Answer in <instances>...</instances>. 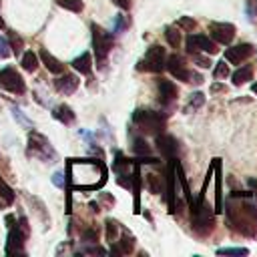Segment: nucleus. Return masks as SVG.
I'll return each mask as SVG.
<instances>
[{
    "label": "nucleus",
    "mask_w": 257,
    "mask_h": 257,
    "mask_svg": "<svg viewBox=\"0 0 257 257\" xmlns=\"http://www.w3.org/2000/svg\"><path fill=\"white\" fill-rule=\"evenodd\" d=\"M213 167H215V171H217V191H215V195H217V213H221L223 211V191H221V167H219V159H215V163H213Z\"/></svg>",
    "instance_id": "a878e982"
},
{
    "label": "nucleus",
    "mask_w": 257,
    "mask_h": 257,
    "mask_svg": "<svg viewBox=\"0 0 257 257\" xmlns=\"http://www.w3.org/2000/svg\"><path fill=\"white\" fill-rule=\"evenodd\" d=\"M253 52H255L253 44H249V42H241V44L231 46V48L225 50V60L231 62V64H241V62L247 60Z\"/></svg>",
    "instance_id": "9b49d317"
},
{
    "label": "nucleus",
    "mask_w": 257,
    "mask_h": 257,
    "mask_svg": "<svg viewBox=\"0 0 257 257\" xmlns=\"http://www.w3.org/2000/svg\"><path fill=\"white\" fill-rule=\"evenodd\" d=\"M233 84L235 86H241L243 82H247V80H251L253 78V66L251 64H243L241 68H237L235 72H233Z\"/></svg>",
    "instance_id": "aec40b11"
},
{
    "label": "nucleus",
    "mask_w": 257,
    "mask_h": 257,
    "mask_svg": "<svg viewBox=\"0 0 257 257\" xmlns=\"http://www.w3.org/2000/svg\"><path fill=\"white\" fill-rule=\"evenodd\" d=\"M106 239L112 243L114 239H116V233H118V223L116 221H112V219H106Z\"/></svg>",
    "instance_id": "2f4dec72"
},
{
    "label": "nucleus",
    "mask_w": 257,
    "mask_h": 257,
    "mask_svg": "<svg viewBox=\"0 0 257 257\" xmlns=\"http://www.w3.org/2000/svg\"><path fill=\"white\" fill-rule=\"evenodd\" d=\"M52 116H54L56 120L64 122V124H70V122L74 120V112H72V108H70L68 104H58V106L52 110Z\"/></svg>",
    "instance_id": "412c9836"
},
{
    "label": "nucleus",
    "mask_w": 257,
    "mask_h": 257,
    "mask_svg": "<svg viewBox=\"0 0 257 257\" xmlns=\"http://www.w3.org/2000/svg\"><path fill=\"white\" fill-rule=\"evenodd\" d=\"M189 54L193 56V60H195V62H197L201 68H209V66L213 64V62L209 60V56H203L201 52H189Z\"/></svg>",
    "instance_id": "72a5a7b5"
},
{
    "label": "nucleus",
    "mask_w": 257,
    "mask_h": 257,
    "mask_svg": "<svg viewBox=\"0 0 257 257\" xmlns=\"http://www.w3.org/2000/svg\"><path fill=\"white\" fill-rule=\"evenodd\" d=\"M90 30H92V46H94V54H96V64L102 68L106 62V56L112 48V36L106 30H102L98 24H92Z\"/></svg>",
    "instance_id": "39448f33"
},
{
    "label": "nucleus",
    "mask_w": 257,
    "mask_h": 257,
    "mask_svg": "<svg viewBox=\"0 0 257 257\" xmlns=\"http://www.w3.org/2000/svg\"><path fill=\"white\" fill-rule=\"evenodd\" d=\"M0 28H4V20H2V16H0Z\"/></svg>",
    "instance_id": "c03bdc74"
},
{
    "label": "nucleus",
    "mask_w": 257,
    "mask_h": 257,
    "mask_svg": "<svg viewBox=\"0 0 257 257\" xmlns=\"http://www.w3.org/2000/svg\"><path fill=\"white\" fill-rule=\"evenodd\" d=\"M131 26V18L128 16H116V22H114V32H122L124 28H128Z\"/></svg>",
    "instance_id": "f704fd0d"
},
{
    "label": "nucleus",
    "mask_w": 257,
    "mask_h": 257,
    "mask_svg": "<svg viewBox=\"0 0 257 257\" xmlns=\"http://www.w3.org/2000/svg\"><path fill=\"white\" fill-rule=\"evenodd\" d=\"M133 151L141 157V155H149L151 153V147L147 145V141L145 139H141V137H137L135 141H133Z\"/></svg>",
    "instance_id": "cd10ccee"
},
{
    "label": "nucleus",
    "mask_w": 257,
    "mask_h": 257,
    "mask_svg": "<svg viewBox=\"0 0 257 257\" xmlns=\"http://www.w3.org/2000/svg\"><path fill=\"white\" fill-rule=\"evenodd\" d=\"M209 34L217 44H229L235 38V26L229 22H209Z\"/></svg>",
    "instance_id": "1a4fd4ad"
},
{
    "label": "nucleus",
    "mask_w": 257,
    "mask_h": 257,
    "mask_svg": "<svg viewBox=\"0 0 257 257\" xmlns=\"http://www.w3.org/2000/svg\"><path fill=\"white\" fill-rule=\"evenodd\" d=\"M12 201H14V191L0 179V207L4 209L8 205H12Z\"/></svg>",
    "instance_id": "393cba45"
},
{
    "label": "nucleus",
    "mask_w": 257,
    "mask_h": 257,
    "mask_svg": "<svg viewBox=\"0 0 257 257\" xmlns=\"http://www.w3.org/2000/svg\"><path fill=\"white\" fill-rule=\"evenodd\" d=\"M56 4H60L62 8H66V10H70V12H80V10L84 8L82 0H56Z\"/></svg>",
    "instance_id": "c85d7f7f"
},
{
    "label": "nucleus",
    "mask_w": 257,
    "mask_h": 257,
    "mask_svg": "<svg viewBox=\"0 0 257 257\" xmlns=\"http://www.w3.org/2000/svg\"><path fill=\"white\" fill-rule=\"evenodd\" d=\"M213 76H215V78H227V76H229V66H227L225 58H223V60H219V62L215 64Z\"/></svg>",
    "instance_id": "c756f323"
},
{
    "label": "nucleus",
    "mask_w": 257,
    "mask_h": 257,
    "mask_svg": "<svg viewBox=\"0 0 257 257\" xmlns=\"http://www.w3.org/2000/svg\"><path fill=\"white\" fill-rule=\"evenodd\" d=\"M165 38H167V42H169L173 48H179V46H181V34H179V30H177L175 26H167V28H165Z\"/></svg>",
    "instance_id": "bb28decb"
},
{
    "label": "nucleus",
    "mask_w": 257,
    "mask_h": 257,
    "mask_svg": "<svg viewBox=\"0 0 257 257\" xmlns=\"http://www.w3.org/2000/svg\"><path fill=\"white\" fill-rule=\"evenodd\" d=\"M28 155L38 157V159L44 161V163H52V161L56 159V153H54V149L50 147L48 139H46L44 135L36 133V131H30V135H28Z\"/></svg>",
    "instance_id": "20e7f679"
},
{
    "label": "nucleus",
    "mask_w": 257,
    "mask_h": 257,
    "mask_svg": "<svg viewBox=\"0 0 257 257\" xmlns=\"http://www.w3.org/2000/svg\"><path fill=\"white\" fill-rule=\"evenodd\" d=\"M120 10H128L131 8V0H112Z\"/></svg>",
    "instance_id": "79ce46f5"
},
{
    "label": "nucleus",
    "mask_w": 257,
    "mask_h": 257,
    "mask_svg": "<svg viewBox=\"0 0 257 257\" xmlns=\"http://www.w3.org/2000/svg\"><path fill=\"white\" fill-rule=\"evenodd\" d=\"M187 52L215 54V52H219V48H217V42L205 34H189L187 36Z\"/></svg>",
    "instance_id": "6e6552de"
},
{
    "label": "nucleus",
    "mask_w": 257,
    "mask_h": 257,
    "mask_svg": "<svg viewBox=\"0 0 257 257\" xmlns=\"http://www.w3.org/2000/svg\"><path fill=\"white\" fill-rule=\"evenodd\" d=\"M54 88L62 94H72L78 88V78L74 74H62V76L54 78Z\"/></svg>",
    "instance_id": "f3484780"
},
{
    "label": "nucleus",
    "mask_w": 257,
    "mask_h": 257,
    "mask_svg": "<svg viewBox=\"0 0 257 257\" xmlns=\"http://www.w3.org/2000/svg\"><path fill=\"white\" fill-rule=\"evenodd\" d=\"M251 90H253V92L257 94V82H253V86H251Z\"/></svg>",
    "instance_id": "37998d69"
},
{
    "label": "nucleus",
    "mask_w": 257,
    "mask_h": 257,
    "mask_svg": "<svg viewBox=\"0 0 257 257\" xmlns=\"http://www.w3.org/2000/svg\"><path fill=\"white\" fill-rule=\"evenodd\" d=\"M20 64H22V68H24L26 72H34V70H36V66H38V58H36V54H34V52L26 50V52L22 54V58H20Z\"/></svg>",
    "instance_id": "b1692460"
},
{
    "label": "nucleus",
    "mask_w": 257,
    "mask_h": 257,
    "mask_svg": "<svg viewBox=\"0 0 257 257\" xmlns=\"http://www.w3.org/2000/svg\"><path fill=\"white\" fill-rule=\"evenodd\" d=\"M0 86L8 92H14V94H24V90H26V84H24L22 76L12 66H6V68L0 70Z\"/></svg>",
    "instance_id": "0eeeda50"
},
{
    "label": "nucleus",
    "mask_w": 257,
    "mask_h": 257,
    "mask_svg": "<svg viewBox=\"0 0 257 257\" xmlns=\"http://www.w3.org/2000/svg\"><path fill=\"white\" fill-rule=\"evenodd\" d=\"M145 185H147L149 193H153V195L163 193V183H161V177H159V175H155V173L145 175Z\"/></svg>",
    "instance_id": "4be33fe9"
},
{
    "label": "nucleus",
    "mask_w": 257,
    "mask_h": 257,
    "mask_svg": "<svg viewBox=\"0 0 257 257\" xmlns=\"http://www.w3.org/2000/svg\"><path fill=\"white\" fill-rule=\"evenodd\" d=\"M82 241H86V243H96V241H98L96 229H86V231L82 233Z\"/></svg>",
    "instance_id": "e433bc0d"
},
{
    "label": "nucleus",
    "mask_w": 257,
    "mask_h": 257,
    "mask_svg": "<svg viewBox=\"0 0 257 257\" xmlns=\"http://www.w3.org/2000/svg\"><path fill=\"white\" fill-rule=\"evenodd\" d=\"M78 253H92V255H104L106 251H104V249H100V247H84V249H80Z\"/></svg>",
    "instance_id": "ea45409f"
},
{
    "label": "nucleus",
    "mask_w": 257,
    "mask_h": 257,
    "mask_svg": "<svg viewBox=\"0 0 257 257\" xmlns=\"http://www.w3.org/2000/svg\"><path fill=\"white\" fill-rule=\"evenodd\" d=\"M203 104H205V94L203 92H193V94H189V100L185 104V112H193V110L201 108Z\"/></svg>",
    "instance_id": "5701e85b"
},
{
    "label": "nucleus",
    "mask_w": 257,
    "mask_h": 257,
    "mask_svg": "<svg viewBox=\"0 0 257 257\" xmlns=\"http://www.w3.org/2000/svg\"><path fill=\"white\" fill-rule=\"evenodd\" d=\"M177 26H179V28H183V30H191V32H193V28L197 26V22H195L193 18H189V16H183V18H179Z\"/></svg>",
    "instance_id": "c9c22d12"
},
{
    "label": "nucleus",
    "mask_w": 257,
    "mask_h": 257,
    "mask_svg": "<svg viewBox=\"0 0 257 257\" xmlns=\"http://www.w3.org/2000/svg\"><path fill=\"white\" fill-rule=\"evenodd\" d=\"M10 56V46H8V42L0 36V60H4V58H8Z\"/></svg>",
    "instance_id": "4c0bfd02"
},
{
    "label": "nucleus",
    "mask_w": 257,
    "mask_h": 257,
    "mask_svg": "<svg viewBox=\"0 0 257 257\" xmlns=\"http://www.w3.org/2000/svg\"><path fill=\"white\" fill-rule=\"evenodd\" d=\"M165 48H161L159 44H153L145 56L139 60V70H147V72H161L165 68Z\"/></svg>",
    "instance_id": "423d86ee"
},
{
    "label": "nucleus",
    "mask_w": 257,
    "mask_h": 257,
    "mask_svg": "<svg viewBox=\"0 0 257 257\" xmlns=\"http://www.w3.org/2000/svg\"><path fill=\"white\" fill-rule=\"evenodd\" d=\"M191 225L199 235H207L211 233L215 221H213V211L211 207L205 203V197L201 193V197L197 201H191Z\"/></svg>",
    "instance_id": "f03ea898"
},
{
    "label": "nucleus",
    "mask_w": 257,
    "mask_h": 257,
    "mask_svg": "<svg viewBox=\"0 0 257 257\" xmlns=\"http://www.w3.org/2000/svg\"><path fill=\"white\" fill-rule=\"evenodd\" d=\"M157 88H159V102L163 106L173 104L177 100V96H179V88L171 80H167V78H159L157 80Z\"/></svg>",
    "instance_id": "ddd939ff"
},
{
    "label": "nucleus",
    "mask_w": 257,
    "mask_h": 257,
    "mask_svg": "<svg viewBox=\"0 0 257 257\" xmlns=\"http://www.w3.org/2000/svg\"><path fill=\"white\" fill-rule=\"evenodd\" d=\"M40 60H42V64H44L50 72H54V74H60V72L64 70V64H62L56 56H52L46 48H40Z\"/></svg>",
    "instance_id": "a211bd4d"
},
{
    "label": "nucleus",
    "mask_w": 257,
    "mask_h": 257,
    "mask_svg": "<svg viewBox=\"0 0 257 257\" xmlns=\"http://www.w3.org/2000/svg\"><path fill=\"white\" fill-rule=\"evenodd\" d=\"M72 68L78 70L80 74H90V70H92V56L88 52H82L80 56H76L72 60Z\"/></svg>",
    "instance_id": "6ab92c4d"
},
{
    "label": "nucleus",
    "mask_w": 257,
    "mask_h": 257,
    "mask_svg": "<svg viewBox=\"0 0 257 257\" xmlns=\"http://www.w3.org/2000/svg\"><path fill=\"white\" fill-rule=\"evenodd\" d=\"M217 255H249V249H245V247H223V249H217Z\"/></svg>",
    "instance_id": "7c9ffc66"
},
{
    "label": "nucleus",
    "mask_w": 257,
    "mask_h": 257,
    "mask_svg": "<svg viewBox=\"0 0 257 257\" xmlns=\"http://www.w3.org/2000/svg\"><path fill=\"white\" fill-rule=\"evenodd\" d=\"M52 183L56 187H64V173H54L52 175Z\"/></svg>",
    "instance_id": "a19ab883"
},
{
    "label": "nucleus",
    "mask_w": 257,
    "mask_h": 257,
    "mask_svg": "<svg viewBox=\"0 0 257 257\" xmlns=\"http://www.w3.org/2000/svg\"><path fill=\"white\" fill-rule=\"evenodd\" d=\"M133 122H135L145 135H159V133H163V128H165L167 118H165V114H161V112L137 108V110L133 112Z\"/></svg>",
    "instance_id": "7ed1b4c3"
},
{
    "label": "nucleus",
    "mask_w": 257,
    "mask_h": 257,
    "mask_svg": "<svg viewBox=\"0 0 257 257\" xmlns=\"http://www.w3.org/2000/svg\"><path fill=\"white\" fill-rule=\"evenodd\" d=\"M112 171L116 173V183H118L120 187L128 189V187L133 185V179H131V173H128V161H126L120 153H116V159H114V163H112Z\"/></svg>",
    "instance_id": "4468645a"
},
{
    "label": "nucleus",
    "mask_w": 257,
    "mask_h": 257,
    "mask_svg": "<svg viewBox=\"0 0 257 257\" xmlns=\"http://www.w3.org/2000/svg\"><path fill=\"white\" fill-rule=\"evenodd\" d=\"M225 213L237 233L257 237V209L249 193H233L225 203Z\"/></svg>",
    "instance_id": "f257e3e1"
},
{
    "label": "nucleus",
    "mask_w": 257,
    "mask_h": 257,
    "mask_svg": "<svg viewBox=\"0 0 257 257\" xmlns=\"http://www.w3.org/2000/svg\"><path fill=\"white\" fill-rule=\"evenodd\" d=\"M155 137H157V149L161 151V155L167 157V159H175L177 149H179L177 139L171 137V135H165V133H159V135H155Z\"/></svg>",
    "instance_id": "2eb2a0df"
},
{
    "label": "nucleus",
    "mask_w": 257,
    "mask_h": 257,
    "mask_svg": "<svg viewBox=\"0 0 257 257\" xmlns=\"http://www.w3.org/2000/svg\"><path fill=\"white\" fill-rule=\"evenodd\" d=\"M24 247V235L20 229V223L8 227V239H6V253L8 255H20Z\"/></svg>",
    "instance_id": "9d476101"
},
{
    "label": "nucleus",
    "mask_w": 257,
    "mask_h": 257,
    "mask_svg": "<svg viewBox=\"0 0 257 257\" xmlns=\"http://www.w3.org/2000/svg\"><path fill=\"white\" fill-rule=\"evenodd\" d=\"M165 64H167V68H169V72L177 78V80H183V82H189V76H191V70L187 68V64H185V60L179 56V54H171L167 60H165Z\"/></svg>",
    "instance_id": "f8f14e48"
},
{
    "label": "nucleus",
    "mask_w": 257,
    "mask_h": 257,
    "mask_svg": "<svg viewBox=\"0 0 257 257\" xmlns=\"http://www.w3.org/2000/svg\"><path fill=\"white\" fill-rule=\"evenodd\" d=\"M8 38H10V44H8V46L18 54V52L22 50V38H20V36H16V34H14V32H10V30H8Z\"/></svg>",
    "instance_id": "473e14b6"
},
{
    "label": "nucleus",
    "mask_w": 257,
    "mask_h": 257,
    "mask_svg": "<svg viewBox=\"0 0 257 257\" xmlns=\"http://www.w3.org/2000/svg\"><path fill=\"white\" fill-rule=\"evenodd\" d=\"M245 10H247V16L255 18L257 16V0H249L247 6H245Z\"/></svg>",
    "instance_id": "58836bf2"
},
{
    "label": "nucleus",
    "mask_w": 257,
    "mask_h": 257,
    "mask_svg": "<svg viewBox=\"0 0 257 257\" xmlns=\"http://www.w3.org/2000/svg\"><path fill=\"white\" fill-rule=\"evenodd\" d=\"M135 249V237L131 233H122L120 241H112L110 243V253L112 255H126V253H133Z\"/></svg>",
    "instance_id": "dca6fc26"
}]
</instances>
